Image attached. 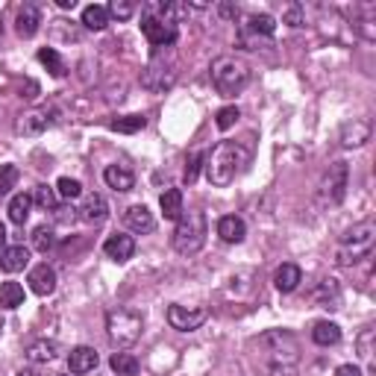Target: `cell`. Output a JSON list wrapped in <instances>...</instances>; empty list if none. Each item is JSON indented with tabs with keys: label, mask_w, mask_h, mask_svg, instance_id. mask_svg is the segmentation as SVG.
Segmentation results:
<instances>
[{
	"label": "cell",
	"mask_w": 376,
	"mask_h": 376,
	"mask_svg": "<svg viewBox=\"0 0 376 376\" xmlns=\"http://www.w3.org/2000/svg\"><path fill=\"white\" fill-rule=\"evenodd\" d=\"M244 165H247V150L239 142H220L206 156V176L212 186L227 188L244 171Z\"/></svg>",
	"instance_id": "cell-1"
},
{
	"label": "cell",
	"mask_w": 376,
	"mask_h": 376,
	"mask_svg": "<svg viewBox=\"0 0 376 376\" xmlns=\"http://www.w3.org/2000/svg\"><path fill=\"white\" fill-rule=\"evenodd\" d=\"M250 82V65L239 57H218L212 62V86L220 97H235L247 89Z\"/></svg>",
	"instance_id": "cell-2"
},
{
	"label": "cell",
	"mask_w": 376,
	"mask_h": 376,
	"mask_svg": "<svg viewBox=\"0 0 376 376\" xmlns=\"http://www.w3.org/2000/svg\"><path fill=\"white\" fill-rule=\"evenodd\" d=\"M206 235H209L206 215L194 209V212H183V215H179L171 244H174V250H176L179 256H194L206 244Z\"/></svg>",
	"instance_id": "cell-3"
},
{
	"label": "cell",
	"mask_w": 376,
	"mask_h": 376,
	"mask_svg": "<svg viewBox=\"0 0 376 376\" xmlns=\"http://www.w3.org/2000/svg\"><path fill=\"white\" fill-rule=\"evenodd\" d=\"M142 329H144V317L133 309H112L106 315V336L118 350L133 347L142 338Z\"/></svg>",
	"instance_id": "cell-4"
},
{
	"label": "cell",
	"mask_w": 376,
	"mask_h": 376,
	"mask_svg": "<svg viewBox=\"0 0 376 376\" xmlns=\"http://www.w3.org/2000/svg\"><path fill=\"white\" fill-rule=\"evenodd\" d=\"M373 235H376V227L373 220H361L353 230H347L341 235V250H338V264H353L359 259L370 256L373 250Z\"/></svg>",
	"instance_id": "cell-5"
},
{
	"label": "cell",
	"mask_w": 376,
	"mask_h": 376,
	"mask_svg": "<svg viewBox=\"0 0 376 376\" xmlns=\"http://www.w3.org/2000/svg\"><path fill=\"white\" fill-rule=\"evenodd\" d=\"M142 33L153 47H168L176 41V24L171 18H165V3L147 6L142 18Z\"/></svg>",
	"instance_id": "cell-6"
},
{
	"label": "cell",
	"mask_w": 376,
	"mask_h": 376,
	"mask_svg": "<svg viewBox=\"0 0 376 376\" xmlns=\"http://www.w3.org/2000/svg\"><path fill=\"white\" fill-rule=\"evenodd\" d=\"M347 179H350L347 162H332L326 176H324V183H320V200L329 203V206L341 203L344 194H347Z\"/></svg>",
	"instance_id": "cell-7"
},
{
	"label": "cell",
	"mask_w": 376,
	"mask_h": 376,
	"mask_svg": "<svg viewBox=\"0 0 376 376\" xmlns=\"http://www.w3.org/2000/svg\"><path fill=\"white\" fill-rule=\"evenodd\" d=\"M209 312L203 306H171L168 309V324L176 329V332H194L206 324Z\"/></svg>",
	"instance_id": "cell-8"
},
{
	"label": "cell",
	"mask_w": 376,
	"mask_h": 376,
	"mask_svg": "<svg viewBox=\"0 0 376 376\" xmlns=\"http://www.w3.org/2000/svg\"><path fill=\"white\" fill-rule=\"evenodd\" d=\"M174 80H176L174 65H165L162 59H153L142 74V86L150 89V91H165V89L174 86Z\"/></svg>",
	"instance_id": "cell-9"
},
{
	"label": "cell",
	"mask_w": 376,
	"mask_h": 376,
	"mask_svg": "<svg viewBox=\"0 0 376 376\" xmlns=\"http://www.w3.org/2000/svg\"><path fill=\"white\" fill-rule=\"evenodd\" d=\"M103 253L112 259V262H118V264L130 262L133 253H135V239H133V235H123V232L109 235V239L103 241Z\"/></svg>",
	"instance_id": "cell-10"
},
{
	"label": "cell",
	"mask_w": 376,
	"mask_h": 376,
	"mask_svg": "<svg viewBox=\"0 0 376 376\" xmlns=\"http://www.w3.org/2000/svg\"><path fill=\"white\" fill-rule=\"evenodd\" d=\"M27 283H30V288L36 291L38 297H47V294L57 291V271H53L47 262H41V264H36V268H30Z\"/></svg>",
	"instance_id": "cell-11"
},
{
	"label": "cell",
	"mask_w": 376,
	"mask_h": 376,
	"mask_svg": "<svg viewBox=\"0 0 376 376\" xmlns=\"http://www.w3.org/2000/svg\"><path fill=\"white\" fill-rule=\"evenodd\" d=\"M123 224H127V230H130V232L147 235V232L156 230V218H153V212H150L147 206L135 203V206H130L127 212H123Z\"/></svg>",
	"instance_id": "cell-12"
},
{
	"label": "cell",
	"mask_w": 376,
	"mask_h": 376,
	"mask_svg": "<svg viewBox=\"0 0 376 376\" xmlns=\"http://www.w3.org/2000/svg\"><path fill=\"white\" fill-rule=\"evenodd\" d=\"M370 121L368 118H353L350 123H344L341 127V144L344 147H361V144H368L370 142Z\"/></svg>",
	"instance_id": "cell-13"
},
{
	"label": "cell",
	"mask_w": 376,
	"mask_h": 376,
	"mask_svg": "<svg viewBox=\"0 0 376 376\" xmlns=\"http://www.w3.org/2000/svg\"><path fill=\"white\" fill-rule=\"evenodd\" d=\"M47 112L45 109H27V112L18 118V123H15V133L18 135H41L47 130Z\"/></svg>",
	"instance_id": "cell-14"
},
{
	"label": "cell",
	"mask_w": 376,
	"mask_h": 376,
	"mask_svg": "<svg viewBox=\"0 0 376 376\" xmlns=\"http://www.w3.org/2000/svg\"><path fill=\"white\" fill-rule=\"evenodd\" d=\"M97 361H100V356H97L94 347H74V350L68 353V368H71V373H77V376L94 370Z\"/></svg>",
	"instance_id": "cell-15"
},
{
	"label": "cell",
	"mask_w": 376,
	"mask_h": 376,
	"mask_svg": "<svg viewBox=\"0 0 376 376\" xmlns=\"http://www.w3.org/2000/svg\"><path fill=\"white\" fill-rule=\"evenodd\" d=\"M38 27H41V12L36 3H24L18 9V18H15V30L21 38H33L38 33Z\"/></svg>",
	"instance_id": "cell-16"
},
{
	"label": "cell",
	"mask_w": 376,
	"mask_h": 376,
	"mask_svg": "<svg viewBox=\"0 0 376 376\" xmlns=\"http://www.w3.org/2000/svg\"><path fill=\"white\" fill-rule=\"evenodd\" d=\"M77 212H80L82 220H89V224H103V220L109 218V203L100 197V194H89Z\"/></svg>",
	"instance_id": "cell-17"
},
{
	"label": "cell",
	"mask_w": 376,
	"mask_h": 376,
	"mask_svg": "<svg viewBox=\"0 0 376 376\" xmlns=\"http://www.w3.org/2000/svg\"><path fill=\"white\" fill-rule=\"evenodd\" d=\"M300 283H303V271L297 268L294 262L280 264V268H276V273H273V285L280 288L283 294H291V291H297Z\"/></svg>",
	"instance_id": "cell-18"
},
{
	"label": "cell",
	"mask_w": 376,
	"mask_h": 376,
	"mask_svg": "<svg viewBox=\"0 0 376 376\" xmlns=\"http://www.w3.org/2000/svg\"><path fill=\"white\" fill-rule=\"evenodd\" d=\"M103 179H106V186L115 191H133V186H135V174L127 165H109L103 171Z\"/></svg>",
	"instance_id": "cell-19"
},
{
	"label": "cell",
	"mask_w": 376,
	"mask_h": 376,
	"mask_svg": "<svg viewBox=\"0 0 376 376\" xmlns=\"http://www.w3.org/2000/svg\"><path fill=\"white\" fill-rule=\"evenodd\" d=\"M27 264H30V250H27L24 244L6 247L3 253H0V268H3L6 273H18V271L27 268Z\"/></svg>",
	"instance_id": "cell-20"
},
{
	"label": "cell",
	"mask_w": 376,
	"mask_h": 376,
	"mask_svg": "<svg viewBox=\"0 0 376 376\" xmlns=\"http://www.w3.org/2000/svg\"><path fill=\"white\" fill-rule=\"evenodd\" d=\"M218 235L224 239L227 244H241L244 241V235H247V227H244V220L241 218H235V215H224L218 220Z\"/></svg>",
	"instance_id": "cell-21"
},
{
	"label": "cell",
	"mask_w": 376,
	"mask_h": 376,
	"mask_svg": "<svg viewBox=\"0 0 376 376\" xmlns=\"http://www.w3.org/2000/svg\"><path fill=\"white\" fill-rule=\"evenodd\" d=\"M57 341H47V338H38V341H30L27 344V359L33 361V365H47V361L57 359Z\"/></svg>",
	"instance_id": "cell-22"
},
{
	"label": "cell",
	"mask_w": 376,
	"mask_h": 376,
	"mask_svg": "<svg viewBox=\"0 0 376 376\" xmlns=\"http://www.w3.org/2000/svg\"><path fill=\"white\" fill-rule=\"evenodd\" d=\"M312 341L320 347H336L341 341V326L332 324V320H317L312 329Z\"/></svg>",
	"instance_id": "cell-23"
},
{
	"label": "cell",
	"mask_w": 376,
	"mask_h": 376,
	"mask_svg": "<svg viewBox=\"0 0 376 376\" xmlns=\"http://www.w3.org/2000/svg\"><path fill=\"white\" fill-rule=\"evenodd\" d=\"M9 220L12 224H18V227H24L27 220H30V212H33V197L30 194H15V197L9 200Z\"/></svg>",
	"instance_id": "cell-24"
},
{
	"label": "cell",
	"mask_w": 376,
	"mask_h": 376,
	"mask_svg": "<svg viewBox=\"0 0 376 376\" xmlns=\"http://www.w3.org/2000/svg\"><path fill=\"white\" fill-rule=\"evenodd\" d=\"M159 206H162V215L168 220H179V215L186 212L183 209V191L179 188H165L162 197H159Z\"/></svg>",
	"instance_id": "cell-25"
},
{
	"label": "cell",
	"mask_w": 376,
	"mask_h": 376,
	"mask_svg": "<svg viewBox=\"0 0 376 376\" xmlns=\"http://www.w3.org/2000/svg\"><path fill=\"white\" fill-rule=\"evenodd\" d=\"M82 27H86V30H94V33L106 30V27H109V9L100 6V3L86 6V9H82Z\"/></svg>",
	"instance_id": "cell-26"
},
{
	"label": "cell",
	"mask_w": 376,
	"mask_h": 376,
	"mask_svg": "<svg viewBox=\"0 0 376 376\" xmlns=\"http://www.w3.org/2000/svg\"><path fill=\"white\" fill-rule=\"evenodd\" d=\"M24 303V288L18 283H0V309H18Z\"/></svg>",
	"instance_id": "cell-27"
},
{
	"label": "cell",
	"mask_w": 376,
	"mask_h": 376,
	"mask_svg": "<svg viewBox=\"0 0 376 376\" xmlns=\"http://www.w3.org/2000/svg\"><path fill=\"white\" fill-rule=\"evenodd\" d=\"M312 297H315L317 303H324V309H338V300H341V297H338V283H336V280H324Z\"/></svg>",
	"instance_id": "cell-28"
},
{
	"label": "cell",
	"mask_w": 376,
	"mask_h": 376,
	"mask_svg": "<svg viewBox=\"0 0 376 376\" xmlns=\"http://www.w3.org/2000/svg\"><path fill=\"white\" fill-rule=\"evenodd\" d=\"M109 368H112L118 376H135L138 373V359L133 353H115L109 359Z\"/></svg>",
	"instance_id": "cell-29"
},
{
	"label": "cell",
	"mask_w": 376,
	"mask_h": 376,
	"mask_svg": "<svg viewBox=\"0 0 376 376\" xmlns=\"http://www.w3.org/2000/svg\"><path fill=\"white\" fill-rule=\"evenodd\" d=\"M38 62L45 65L53 77H65V62H62V57L53 47H41L38 50Z\"/></svg>",
	"instance_id": "cell-30"
},
{
	"label": "cell",
	"mask_w": 376,
	"mask_h": 376,
	"mask_svg": "<svg viewBox=\"0 0 376 376\" xmlns=\"http://www.w3.org/2000/svg\"><path fill=\"white\" fill-rule=\"evenodd\" d=\"M33 203H38L45 212H57L59 209V194H57V188H50V186H38L36 194H33Z\"/></svg>",
	"instance_id": "cell-31"
},
{
	"label": "cell",
	"mask_w": 376,
	"mask_h": 376,
	"mask_svg": "<svg viewBox=\"0 0 376 376\" xmlns=\"http://www.w3.org/2000/svg\"><path fill=\"white\" fill-rule=\"evenodd\" d=\"M144 127V118L142 115H127V118H115V121H109V130H115V133H138Z\"/></svg>",
	"instance_id": "cell-32"
},
{
	"label": "cell",
	"mask_w": 376,
	"mask_h": 376,
	"mask_svg": "<svg viewBox=\"0 0 376 376\" xmlns=\"http://www.w3.org/2000/svg\"><path fill=\"white\" fill-rule=\"evenodd\" d=\"M57 244V235H53V227H38L33 232V247L38 250V253H47V250Z\"/></svg>",
	"instance_id": "cell-33"
},
{
	"label": "cell",
	"mask_w": 376,
	"mask_h": 376,
	"mask_svg": "<svg viewBox=\"0 0 376 376\" xmlns=\"http://www.w3.org/2000/svg\"><path fill=\"white\" fill-rule=\"evenodd\" d=\"M106 9H109V18H118V21H130L135 15V3H130V0H112Z\"/></svg>",
	"instance_id": "cell-34"
},
{
	"label": "cell",
	"mask_w": 376,
	"mask_h": 376,
	"mask_svg": "<svg viewBox=\"0 0 376 376\" xmlns=\"http://www.w3.org/2000/svg\"><path fill=\"white\" fill-rule=\"evenodd\" d=\"M57 194L62 200H77L80 194H82V186L77 183V179H71V176H62L59 183H57Z\"/></svg>",
	"instance_id": "cell-35"
},
{
	"label": "cell",
	"mask_w": 376,
	"mask_h": 376,
	"mask_svg": "<svg viewBox=\"0 0 376 376\" xmlns=\"http://www.w3.org/2000/svg\"><path fill=\"white\" fill-rule=\"evenodd\" d=\"M247 27H250V30H253L256 36H273V33H276V21H273L271 15H253Z\"/></svg>",
	"instance_id": "cell-36"
},
{
	"label": "cell",
	"mask_w": 376,
	"mask_h": 376,
	"mask_svg": "<svg viewBox=\"0 0 376 376\" xmlns=\"http://www.w3.org/2000/svg\"><path fill=\"white\" fill-rule=\"evenodd\" d=\"M18 183V168L15 165H0V197L9 194Z\"/></svg>",
	"instance_id": "cell-37"
},
{
	"label": "cell",
	"mask_w": 376,
	"mask_h": 376,
	"mask_svg": "<svg viewBox=\"0 0 376 376\" xmlns=\"http://www.w3.org/2000/svg\"><path fill=\"white\" fill-rule=\"evenodd\" d=\"M239 118H241L239 106H224L215 115V123H218V130H230V127H235V121H239Z\"/></svg>",
	"instance_id": "cell-38"
},
{
	"label": "cell",
	"mask_w": 376,
	"mask_h": 376,
	"mask_svg": "<svg viewBox=\"0 0 376 376\" xmlns=\"http://www.w3.org/2000/svg\"><path fill=\"white\" fill-rule=\"evenodd\" d=\"M373 336H376V332H373V329L368 326V329H361V336L356 338V347H359V356H361V359H365V361H368L370 356H373Z\"/></svg>",
	"instance_id": "cell-39"
},
{
	"label": "cell",
	"mask_w": 376,
	"mask_h": 376,
	"mask_svg": "<svg viewBox=\"0 0 376 376\" xmlns=\"http://www.w3.org/2000/svg\"><path fill=\"white\" fill-rule=\"evenodd\" d=\"M200 165H203V153H200V150H194L191 156H188V162H186V183H188V186L194 183V179H197Z\"/></svg>",
	"instance_id": "cell-40"
},
{
	"label": "cell",
	"mask_w": 376,
	"mask_h": 376,
	"mask_svg": "<svg viewBox=\"0 0 376 376\" xmlns=\"http://www.w3.org/2000/svg\"><path fill=\"white\" fill-rule=\"evenodd\" d=\"M285 24H291V27H303V24H306L303 9H300V6H288V9H285Z\"/></svg>",
	"instance_id": "cell-41"
},
{
	"label": "cell",
	"mask_w": 376,
	"mask_h": 376,
	"mask_svg": "<svg viewBox=\"0 0 376 376\" xmlns=\"http://www.w3.org/2000/svg\"><path fill=\"white\" fill-rule=\"evenodd\" d=\"M271 376H300L294 365H273L271 368Z\"/></svg>",
	"instance_id": "cell-42"
},
{
	"label": "cell",
	"mask_w": 376,
	"mask_h": 376,
	"mask_svg": "<svg viewBox=\"0 0 376 376\" xmlns=\"http://www.w3.org/2000/svg\"><path fill=\"white\" fill-rule=\"evenodd\" d=\"M336 376H361V368H356V365H341V368L336 370Z\"/></svg>",
	"instance_id": "cell-43"
},
{
	"label": "cell",
	"mask_w": 376,
	"mask_h": 376,
	"mask_svg": "<svg viewBox=\"0 0 376 376\" xmlns=\"http://www.w3.org/2000/svg\"><path fill=\"white\" fill-rule=\"evenodd\" d=\"M57 6H59V9H74L77 0H57Z\"/></svg>",
	"instance_id": "cell-44"
},
{
	"label": "cell",
	"mask_w": 376,
	"mask_h": 376,
	"mask_svg": "<svg viewBox=\"0 0 376 376\" xmlns=\"http://www.w3.org/2000/svg\"><path fill=\"white\" fill-rule=\"evenodd\" d=\"M3 250H6V227L0 224V253H3Z\"/></svg>",
	"instance_id": "cell-45"
},
{
	"label": "cell",
	"mask_w": 376,
	"mask_h": 376,
	"mask_svg": "<svg viewBox=\"0 0 376 376\" xmlns=\"http://www.w3.org/2000/svg\"><path fill=\"white\" fill-rule=\"evenodd\" d=\"M18 376H38L36 370H18Z\"/></svg>",
	"instance_id": "cell-46"
},
{
	"label": "cell",
	"mask_w": 376,
	"mask_h": 376,
	"mask_svg": "<svg viewBox=\"0 0 376 376\" xmlns=\"http://www.w3.org/2000/svg\"><path fill=\"white\" fill-rule=\"evenodd\" d=\"M0 329H3V320H0Z\"/></svg>",
	"instance_id": "cell-47"
}]
</instances>
